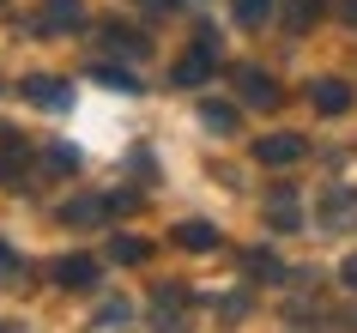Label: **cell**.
Listing matches in <instances>:
<instances>
[{
	"label": "cell",
	"instance_id": "6da1fadb",
	"mask_svg": "<svg viewBox=\"0 0 357 333\" xmlns=\"http://www.w3.org/2000/svg\"><path fill=\"white\" fill-rule=\"evenodd\" d=\"M297 158H303L297 133H273V140H261V164H297Z\"/></svg>",
	"mask_w": 357,
	"mask_h": 333
},
{
	"label": "cell",
	"instance_id": "7a4b0ae2",
	"mask_svg": "<svg viewBox=\"0 0 357 333\" xmlns=\"http://www.w3.org/2000/svg\"><path fill=\"white\" fill-rule=\"evenodd\" d=\"M24 97H37V103L61 110V103H67V85H61V79H24Z\"/></svg>",
	"mask_w": 357,
	"mask_h": 333
},
{
	"label": "cell",
	"instance_id": "3957f363",
	"mask_svg": "<svg viewBox=\"0 0 357 333\" xmlns=\"http://www.w3.org/2000/svg\"><path fill=\"white\" fill-rule=\"evenodd\" d=\"M236 91H243L248 103H273V79H261V73H248V67H243V73H236Z\"/></svg>",
	"mask_w": 357,
	"mask_h": 333
},
{
	"label": "cell",
	"instance_id": "277c9868",
	"mask_svg": "<svg viewBox=\"0 0 357 333\" xmlns=\"http://www.w3.org/2000/svg\"><path fill=\"white\" fill-rule=\"evenodd\" d=\"M55 279H61V285H91V279H97V267H91V260H61V267H55Z\"/></svg>",
	"mask_w": 357,
	"mask_h": 333
},
{
	"label": "cell",
	"instance_id": "5b68a950",
	"mask_svg": "<svg viewBox=\"0 0 357 333\" xmlns=\"http://www.w3.org/2000/svg\"><path fill=\"white\" fill-rule=\"evenodd\" d=\"M85 13H79V0H49V24L55 31H67V24H79Z\"/></svg>",
	"mask_w": 357,
	"mask_h": 333
},
{
	"label": "cell",
	"instance_id": "8992f818",
	"mask_svg": "<svg viewBox=\"0 0 357 333\" xmlns=\"http://www.w3.org/2000/svg\"><path fill=\"white\" fill-rule=\"evenodd\" d=\"M345 97H351V91H345L339 79H333V85H315V110H327V115H333V110H345Z\"/></svg>",
	"mask_w": 357,
	"mask_h": 333
},
{
	"label": "cell",
	"instance_id": "52a82bcc",
	"mask_svg": "<svg viewBox=\"0 0 357 333\" xmlns=\"http://www.w3.org/2000/svg\"><path fill=\"white\" fill-rule=\"evenodd\" d=\"M176 242H188V249H212V224H182V230H176Z\"/></svg>",
	"mask_w": 357,
	"mask_h": 333
},
{
	"label": "cell",
	"instance_id": "ba28073f",
	"mask_svg": "<svg viewBox=\"0 0 357 333\" xmlns=\"http://www.w3.org/2000/svg\"><path fill=\"white\" fill-rule=\"evenodd\" d=\"M206 67H212L206 55H194V61H182V67H176V85H200V79H206Z\"/></svg>",
	"mask_w": 357,
	"mask_h": 333
},
{
	"label": "cell",
	"instance_id": "9c48e42d",
	"mask_svg": "<svg viewBox=\"0 0 357 333\" xmlns=\"http://www.w3.org/2000/svg\"><path fill=\"white\" fill-rule=\"evenodd\" d=\"M109 255H115V260H146V242H139V237H115Z\"/></svg>",
	"mask_w": 357,
	"mask_h": 333
},
{
	"label": "cell",
	"instance_id": "30bf717a",
	"mask_svg": "<svg viewBox=\"0 0 357 333\" xmlns=\"http://www.w3.org/2000/svg\"><path fill=\"white\" fill-rule=\"evenodd\" d=\"M97 212H103V206H97V200H79V206H67L61 219H67V224H97Z\"/></svg>",
	"mask_w": 357,
	"mask_h": 333
},
{
	"label": "cell",
	"instance_id": "8fae6325",
	"mask_svg": "<svg viewBox=\"0 0 357 333\" xmlns=\"http://www.w3.org/2000/svg\"><path fill=\"white\" fill-rule=\"evenodd\" d=\"M266 6H273V0H236V19H243V24H261Z\"/></svg>",
	"mask_w": 357,
	"mask_h": 333
},
{
	"label": "cell",
	"instance_id": "7c38bea8",
	"mask_svg": "<svg viewBox=\"0 0 357 333\" xmlns=\"http://www.w3.org/2000/svg\"><path fill=\"white\" fill-rule=\"evenodd\" d=\"M0 273H13V255H6V242H0Z\"/></svg>",
	"mask_w": 357,
	"mask_h": 333
}]
</instances>
